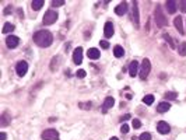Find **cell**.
I'll list each match as a JSON object with an SVG mask.
<instances>
[{"label":"cell","instance_id":"39","mask_svg":"<svg viewBox=\"0 0 186 140\" xmlns=\"http://www.w3.org/2000/svg\"><path fill=\"white\" fill-rule=\"evenodd\" d=\"M111 140H119L118 137H111Z\"/></svg>","mask_w":186,"mask_h":140},{"label":"cell","instance_id":"8","mask_svg":"<svg viewBox=\"0 0 186 140\" xmlns=\"http://www.w3.org/2000/svg\"><path fill=\"white\" fill-rule=\"evenodd\" d=\"M18 43H20V38H18V37L9 35V37L6 38V45H7V48L14 49V48H17V46H18Z\"/></svg>","mask_w":186,"mask_h":140},{"label":"cell","instance_id":"18","mask_svg":"<svg viewBox=\"0 0 186 140\" xmlns=\"http://www.w3.org/2000/svg\"><path fill=\"white\" fill-rule=\"evenodd\" d=\"M9 122H11V118H10V115L7 112H3V115L0 116V126H7L9 125Z\"/></svg>","mask_w":186,"mask_h":140},{"label":"cell","instance_id":"37","mask_svg":"<svg viewBox=\"0 0 186 140\" xmlns=\"http://www.w3.org/2000/svg\"><path fill=\"white\" fill-rule=\"evenodd\" d=\"M128 119H130V115H129V113H126V115H125V116H123V118L120 119V121L123 122V121H128Z\"/></svg>","mask_w":186,"mask_h":140},{"label":"cell","instance_id":"22","mask_svg":"<svg viewBox=\"0 0 186 140\" xmlns=\"http://www.w3.org/2000/svg\"><path fill=\"white\" fill-rule=\"evenodd\" d=\"M3 34H9V32H13L14 31V25L11 24V22H4V25H3Z\"/></svg>","mask_w":186,"mask_h":140},{"label":"cell","instance_id":"26","mask_svg":"<svg viewBox=\"0 0 186 140\" xmlns=\"http://www.w3.org/2000/svg\"><path fill=\"white\" fill-rule=\"evenodd\" d=\"M162 37H164V39L167 41V42L169 43V48H171V49H174V48H175V43H174V41H172V38H171L169 35H168V34H164Z\"/></svg>","mask_w":186,"mask_h":140},{"label":"cell","instance_id":"36","mask_svg":"<svg viewBox=\"0 0 186 140\" xmlns=\"http://www.w3.org/2000/svg\"><path fill=\"white\" fill-rule=\"evenodd\" d=\"M11 11H13V9H11L10 6H7V7L4 9V16H9V14L11 13Z\"/></svg>","mask_w":186,"mask_h":140},{"label":"cell","instance_id":"35","mask_svg":"<svg viewBox=\"0 0 186 140\" xmlns=\"http://www.w3.org/2000/svg\"><path fill=\"white\" fill-rule=\"evenodd\" d=\"M120 132H122V133H128V132H129V126H128V125L123 123L122 128H120Z\"/></svg>","mask_w":186,"mask_h":140},{"label":"cell","instance_id":"15","mask_svg":"<svg viewBox=\"0 0 186 140\" xmlns=\"http://www.w3.org/2000/svg\"><path fill=\"white\" fill-rule=\"evenodd\" d=\"M167 10L169 14H175L176 10H178V3H176L175 0H169V1H167Z\"/></svg>","mask_w":186,"mask_h":140},{"label":"cell","instance_id":"32","mask_svg":"<svg viewBox=\"0 0 186 140\" xmlns=\"http://www.w3.org/2000/svg\"><path fill=\"white\" fill-rule=\"evenodd\" d=\"M79 107L83 108V109H90V108H91V102H80Z\"/></svg>","mask_w":186,"mask_h":140},{"label":"cell","instance_id":"6","mask_svg":"<svg viewBox=\"0 0 186 140\" xmlns=\"http://www.w3.org/2000/svg\"><path fill=\"white\" fill-rule=\"evenodd\" d=\"M16 71L20 77H24L27 74V71H28V63H27L25 60H20L16 66Z\"/></svg>","mask_w":186,"mask_h":140},{"label":"cell","instance_id":"27","mask_svg":"<svg viewBox=\"0 0 186 140\" xmlns=\"http://www.w3.org/2000/svg\"><path fill=\"white\" fill-rule=\"evenodd\" d=\"M176 97H178V94L174 91H169V92L165 94V98H167V100H176Z\"/></svg>","mask_w":186,"mask_h":140},{"label":"cell","instance_id":"2","mask_svg":"<svg viewBox=\"0 0 186 140\" xmlns=\"http://www.w3.org/2000/svg\"><path fill=\"white\" fill-rule=\"evenodd\" d=\"M154 20H155V24H157V27H161L164 28L168 25V18L167 16L164 14V10L161 9V6H157L154 10Z\"/></svg>","mask_w":186,"mask_h":140},{"label":"cell","instance_id":"12","mask_svg":"<svg viewBox=\"0 0 186 140\" xmlns=\"http://www.w3.org/2000/svg\"><path fill=\"white\" fill-rule=\"evenodd\" d=\"M126 13H128V3L126 1H122L115 7V14H118V16H123Z\"/></svg>","mask_w":186,"mask_h":140},{"label":"cell","instance_id":"25","mask_svg":"<svg viewBox=\"0 0 186 140\" xmlns=\"http://www.w3.org/2000/svg\"><path fill=\"white\" fill-rule=\"evenodd\" d=\"M143 102L146 104V105H151V104L154 102V95H151V94H149V95H144Z\"/></svg>","mask_w":186,"mask_h":140},{"label":"cell","instance_id":"9","mask_svg":"<svg viewBox=\"0 0 186 140\" xmlns=\"http://www.w3.org/2000/svg\"><path fill=\"white\" fill-rule=\"evenodd\" d=\"M157 130H158L161 135H168L171 132V126L165 121H159L158 123H157Z\"/></svg>","mask_w":186,"mask_h":140},{"label":"cell","instance_id":"7","mask_svg":"<svg viewBox=\"0 0 186 140\" xmlns=\"http://www.w3.org/2000/svg\"><path fill=\"white\" fill-rule=\"evenodd\" d=\"M132 18L134 22V27L138 28L140 27V16H138V9H137V1L133 3V9H132Z\"/></svg>","mask_w":186,"mask_h":140},{"label":"cell","instance_id":"23","mask_svg":"<svg viewBox=\"0 0 186 140\" xmlns=\"http://www.w3.org/2000/svg\"><path fill=\"white\" fill-rule=\"evenodd\" d=\"M113 55H115L116 58H122L123 55H125V51H123L122 46H119V45H118V46L113 48Z\"/></svg>","mask_w":186,"mask_h":140},{"label":"cell","instance_id":"38","mask_svg":"<svg viewBox=\"0 0 186 140\" xmlns=\"http://www.w3.org/2000/svg\"><path fill=\"white\" fill-rule=\"evenodd\" d=\"M0 136H1V140H7V135H6L4 132H1V133H0Z\"/></svg>","mask_w":186,"mask_h":140},{"label":"cell","instance_id":"5","mask_svg":"<svg viewBox=\"0 0 186 140\" xmlns=\"http://www.w3.org/2000/svg\"><path fill=\"white\" fill-rule=\"evenodd\" d=\"M42 140H59V132L56 129H46L41 135Z\"/></svg>","mask_w":186,"mask_h":140},{"label":"cell","instance_id":"33","mask_svg":"<svg viewBox=\"0 0 186 140\" xmlns=\"http://www.w3.org/2000/svg\"><path fill=\"white\" fill-rule=\"evenodd\" d=\"M138 140H151V135L150 133H143V135L138 137Z\"/></svg>","mask_w":186,"mask_h":140},{"label":"cell","instance_id":"29","mask_svg":"<svg viewBox=\"0 0 186 140\" xmlns=\"http://www.w3.org/2000/svg\"><path fill=\"white\" fill-rule=\"evenodd\" d=\"M85 74H87V73H85V70H83V69H80V70H77V71H76V76H77L79 79H84Z\"/></svg>","mask_w":186,"mask_h":140},{"label":"cell","instance_id":"3","mask_svg":"<svg viewBox=\"0 0 186 140\" xmlns=\"http://www.w3.org/2000/svg\"><path fill=\"white\" fill-rule=\"evenodd\" d=\"M56 20H58V11L48 10L46 13H45V16H43L42 22L45 24V25H52V24L56 21Z\"/></svg>","mask_w":186,"mask_h":140},{"label":"cell","instance_id":"19","mask_svg":"<svg viewBox=\"0 0 186 140\" xmlns=\"http://www.w3.org/2000/svg\"><path fill=\"white\" fill-rule=\"evenodd\" d=\"M168 109H171V104L169 102H161V104H158V107H157V111H158L159 113L167 112Z\"/></svg>","mask_w":186,"mask_h":140},{"label":"cell","instance_id":"4","mask_svg":"<svg viewBox=\"0 0 186 140\" xmlns=\"http://www.w3.org/2000/svg\"><path fill=\"white\" fill-rule=\"evenodd\" d=\"M150 70H151V63H150L149 59H144L141 66H140V79L146 80L147 76L150 74Z\"/></svg>","mask_w":186,"mask_h":140},{"label":"cell","instance_id":"10","mask_svg":"<svg viewBox=\"0 0 186 140\" xmlns=\"http://www.w3.org/2000/svg\"><path fill=\"white\" fill-rule=\"evenodd\" d=\"M73 62L76 65H81V62H83V48L81 46L73 51Z\"/></svg>","mask_w":186,"mask_h":140},{"label":"cell","instance_id":"13","mask_svg":"<svg viewBox=\"0 0 186 140\" xmlns=\"http://www.w3.org/2000/svg\"><path fill=\"white\" fill-rule=\"evenodd\" d=\"M137 73H138V63L136 60H133L129 65V74H130V77H136Z\"/></svg>","mask_w":186,"mask_h":140},{"label":"cell","instance_id":"24","mask_svg":"<svg viewBox=\"0 0 186 140\" xmlns=\"http://www.w3.org/2000/svg\"><path fill=\"white\" fill-rule=\"evenodd\" d=\"M178 53H179V56H186V42H181V43H179Z\"/></svg>","mask_w":186,"mask_h":140},{"label":"cell","instance_id":"16","mask_svg":"<svg viewBox=\"0 0 186 140\" xmlns=\"http://www.w3.org/2000/svg\"><path fill=\"white\" fill-rule=\"evenodd\" d=\"M104 35H105L106 38H112V35H113V25H112L111 21L105 22V27H104Z\"/></svg>","mask_w":186,"mask_h":140},{"label":"cell","instance_id":"31","mask_svg":"<svg viewBox=\"0 0 186 140\" xmlns=\"http://www.w3.org/2000/svg\"><path fill=\"white\" fill-rule=\"evenodd\" d=\"M52 6L53 7H60V6H64V1H62V0H53Z\"/></svg>","mask_w":186,"mask_h":140},{"label":"cell","instance_id":"30","mask_svg":"<svg viewBox=\"0 0 186 140\" xmlns=\"http://www.w3.org/2000/svg\"><path fill=\"white\" fill-rule=\"evenodd\" d=\"M179 9L182 13H186V0H181L179 1Z\"/></svg>","mask_w":186,"mask_h":140},{"label":"cell","instance_id":"28","mask_svg":"<svg viewBox=\"0 0 186 140\" xmlns=\"http://www.w3.org/2000/svg\"><path fill=\"white\" fill-rule=\"evenodd\" d=\"M132 125H133V128H134V129H140V128H141V122H140L138 119H133Z\"/></svg>","mask_w":186,"mask_h":140},{"label":"cell","instance_id":"1","mask_svg":"<svg viewBox=\"0 0 186 140\" xmlns=\"http://www.w3.org/2000/svg\"><path fill=\"white\" fill-rule=\"evenodd\" d=\"M34 42L41 48H48L53 42V35L48 30H39L34 34Z\"/></svg>","mask_w":186,"mask_h":140},{"label":"cell","instance_id":"17","mask_svg":"<svg viewBox=\"0 0 186 140\" xmlns=\"http://www.w3.org/2000/svg\"><path fill=\"white\" fill-rule=\"evenodd\" d=\"M99 51L97 48H91L88 49V52H87V56H88V59H92V60H97V59H99Z\"/></svg>","mask_w":186,"mask_h":140},{"label":"cell","instance_id":"11","mask_svg":"<svg viewBox=\"0 0 186 140\" xmlns=\"http://www.w3.org/2000/svg\"><path fill=\"white\" fill-rule=\"evenodd\" d=\"M115 105V98L113 97H106L105 98V101H104V105H102V113H106L108 112V109L109 108H112Z\"/></svg>","mask_w":186,"mask_h":140},{"label":"cell","instance_id":"21","mask_svg":"<svg viewBox=\"0 0 186 140\" xmlns=\"http://www.w3.org/2000/svg\"><path fill=\"white\" fill-rule=\"evenodd\" d=\"M43 0H34L31 3V6H32V10H35V11H38V10H41V7L43 6Z\"/></svg>","mask_w":186,"mask_h":140},{"label":"cell","instance_id":"34","mask_svg":"<svg viewBox=\"0 0 186 140\" xmlns=\"http://www.w3.org/2000/svg\"><path fill=\"white\" fill-rule=\"evenodd\" d=\"M99 45H101V48H104V49L109 48V42H108V41H101V42H99Z\"/></svg>","mask_w":186,"mask_h":140},{"label":"cell","instance_id":"14","mask_svg":"<svg viewBox=\"0 0 186 140\" xmlns=\"http://www.w3.org/2000/svg\"><path fill=\"white\" fill-rule=\"evenodd\" d=\"M174 25H175V28L178 30V32L181 34V35L185 34V30H183V22H182V18L179 16L175 17V20H174Z\"/></svg>","mask_w":186,"mask_h":140},{"label":"cell","instance_id":"20","mask_svg":"<svg viewBox=\"0 0 186 140\" xmlns=\"http://www.w3.org/2000/svg\"><path fill=\"white\" fill-rule=\"evenodd\" d=\"M59 58L58 56H55V58H52V62H50V71H56V70L59 69Z\"/></svg>","mask_w":186,"mask_h":140}]
</instances>
